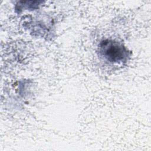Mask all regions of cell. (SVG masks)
Here are the masks:
<instances>
[{
    "instance_id": "cell-1",
    "label": "cell",
    "mask_w": 151,
    "mask_h": 151,
    "mask_svg": "<svg viewBox=\"0 0 151 151\" xmlns=\"http://www.w3.org/2000/svg\"><path fill=\"white\" fill-rule=\"evenodd\" d=\"M99 54L106 60L112 63H122L127 60L130 53L120 42L104 40L99 44Z\"/></svg>"
}]
</instances>
